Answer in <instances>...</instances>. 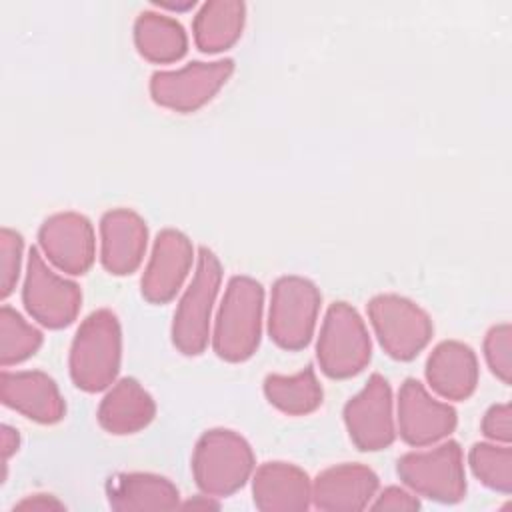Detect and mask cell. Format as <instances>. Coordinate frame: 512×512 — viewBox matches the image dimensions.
<instances>
[{"mask_svg":"<svg viewBox=\"0 0 512 512\" xmlns=\"http://www.w3.org/2000/svg\"><path fill=\"white\" fill-rule=\"evenodd\" d=\"M0 398L4 406L38 424H56L66 412V404L56 382L40 370H4L0 376Z\"/></svg>","mask_w":512,"mask_h":512,"instance_id":"17","label":"cell"},{"mask_svg":"<svg viewBox=\"0 0 512 512\" xmlns=\"http://www.w3.org/2000/svg\"><path fill=\"white\" fill-rule=\"evenodd\" d=\"M156 4H158L160 8H168V10H180V12H182V10H188V8H192L196 2H194V0H188V2H184V4H178V2H176V4H174V2H156Z\"/></svg>","mask_w":512,"mask_h":512,"instance_id":"33","label":"cell"},{"mask_svg":"<svg viewBox=\"0 0 512 512\" xmlns=\"http://www.w3.org/2000/svg\"><path fill=\"white\" fill-rule=\"evenodd\" d=\"M468 462L484 486L502 494L512 492V450L508 444L478 442L470 448Z\"/></svg>","mask_w":512,"mask_h":512,"instance_id":"26","label":"cell"},{"mask_svg":"<svg viewBox=\"0 0 512 512\" xmlns=\"http://www.w3.org/2000/svg\"><path fill=\"white\" fill-rule=\"evenodd\" d=\"M192 242L186 234L174 228L158 232L150 260L140 280L142 296L152 304L170 302L192 268Z\"/></svg>","mask_w":512,"mask_h":512,"instance_id":"14","label":"cell"},{"mask_svg":"<svg viewBox=\"0 0 512 512\" xmlns=\"http://www.w3.org/2000/svg\"><path fill=\"white\" fill-rule=\"evenodd\" d=\"M96 416L108 434L126 436L144 430L154 420L156 404L138 380L120 378L102 398Z\"/></svg>","mask_w":512,"mask_h":512,"instance_id":"20","label":"cell"},{"mask_svg":"<svg viewBox=\"0 0 512 512\" xmlns=\"http://www.w3.org/2000/svg\"><path fill=\"white\" fill-rule=\"evenodd\" d=\"M482 434L494 442L508 444L512 438L510 404H494L482 418Z\"/></svg>","mask_w":512,"mask_h":512,"instance_id":"29","label":"cell"},{"mask_svg":"<svg viewBox=\"0 0 512 512\" xmlns=\"http://www.w3.org/2000/svg\"><path fill=\"white\" fill-rule=\"evenodd\" d=\"M484 358L498 380L504 384L512 382V328L508 322L488 330L484 338Z\"/></svg>","mask_w":512,"mask_h":512,"instance_id":"27","label":"cell"},{"mask_svg":"<svg viewBox=\"0 0 512 512\" xmlns=\"http://www.w3.org/2000/svg\"><path fill=\"white\" fill-rule=\"evenodd\" d=\"M122 358V330L116 314L100 308L78 326L70 346V376L84 392L106 390L118 376Z\"/></svg>","mask_w":512,"mask_h":512,"instance_id":"1","label":"cell"},{"mask_svg":"<svg viewBox=\"0 0 512 512\" xmlns=\"http://www.w3.org/2000/svg\"><path fill=\"white\" fill-rule=\"evenodd\" d=\"M374 498L376 500L370 504V508L374 510H418L420 508L418 498L400 486H388Z\"/></svg>","mask_w":512,"mask_h":512,"instance_id":"30","label":"cell"},{"mask_svg":"<svg viewBox=\"0 0 512 512\" xmlns=\"http://www.w3.org/2000/svg\"><path fill=\"white\" fill-rule=\"evenodd\" d=\"M24 240L10 228L0 230V298L6 300L18 282Z\"/></svg>","mask_w":512,"mask_h":512,"instance_id":"28","label":"cell"},{"mask_svg":"<svg viewBox=\"0 0 512 512\" xmlns=\"http://www.w3.org/2000/svg\"><path fill=\"white\" fill-rule=\"evenodd\" d=\"M344 424L358 450L376 452L394 442L392 390L382 374H372L366 386L346 402Z\"/></svg>","mask_w":512,"mask_h":512,"instance_id":"11","label":"cell"},{"mask_svg":"<svg viewBox=\"0 0 512 512\" xmlns=\"http://www.w3.org/2000/svg\"><path fill=\"white\" fill-rule=\"evenodd\" d=\"M366 310L380 346L394 360L416 358L432 338L430 316L404 296L378 294L368 302Z\"/></svg>","mask_w":512,"mask_h":512,"instance_id":"7","label":"cell"},{"mask_svg":"<svg viewBox=\"0 0 512 512\" xmlns=\"http://www.w3.org/2000/svg\"><path fill=\"white\" fill-rule=\"evenodd\" d=\"M148 244V228L130 208L108 210L100 220V262L106 272L126 276L142 264Z\"/></svg>","mask_w":512,"mask_h":512,"instance_id":"15","label":"cell"},{"mask_svg":"<svg viewBox=\"0 0 512 512\" xmlns=\"http://www.w3.org/2000/svg\"><path fill=\"white\" fill-rule=\"evenodd\" d=\"M320 290L302 276H282L274 282L268 310V334L284 350L310 344L320 310Z\"/></svg>","mask_w":512,"mask_h":512,"instance_id":"6","label":"cell"},{"mask_svg":"<svg viewBox=\"0 0 512 512\" xmlns=\"http://www.w3.org/2000/svg\"><path fill=\"white\" fill-rule=\"evenodd\" d=\"M246 4L240 0L204 2L192 22L194 42L206 54L228 50L242 36Z\"/></svg>","mask_w":512,"mask_h":512,"instance_id":"22","label":"cell"},{"mask_svg":"<svg viewBox=\"0 0 512 512\" xmlns=\"http://www.w3.org/2000/svg\"><path fill=\"white\" fill-rule=\"evenodd\" d=\"M252 498L262 512H302L312 502V482L294 464L266 462L254 472Z\"/></svg>","mask_w":512,"mask_h":512,"instance_id":"18","label":"cell"},{"mask_svg":"<svg viewBox=\"0 0 512 512\" xmlns=\"http://www.w3.org/2000/svg\"><path fill=\"white\" fill-rule=\"evenodd\" d=\"M42 346V332L28 324L14 308H0V364L12 366L28 360Z\"/></svg>","mask_w":512,"mask_h":512,"instance_id":"25","label":"cell"},{"mask_svg":"<svg viewBox=\"0 0 512 512\" xmlns=\"http://www.w3.org/2000/svg\"><path fill=\"white\" fill-rule=\"evenodd\" d=\"M264 394L274 408L288 416L310 414L320 408L324 398L312 366H306L302 372L292 376L268 374L264 380Z\"/></svg>","mask_w":512,"mask_h":512,"instance_id":"24","label":"cell"},{"mask_svg":"<svg viewBox=\"0 0 512 512\" xmlns=\"http://www.w3.org/2000/svg\"><path fill=\"white\" fill-rule=\"evenodd\" d=\"M134 44L148 62L170 64L186 54L188 36L178 20L146 10L134 22Z\"/></svg>","mask_w":512,"mask_h":512,"instance_id":"23","label":"cell"},{"mask_svg":"<svg viewBox=\"0 0 512 512\" xmlns=\"http://www.w3.org/2000/svg\"><path fill=\"white\" fill-rule=\"evenodd\" d=\"M38 242L44 256L66 274H86L94 264V228L84 214L58 212L48 216L38 230Z\"/></svg>","mask_w":512,"mask_h":512,"instance_id":"13","label":"cell"},{"mask_svg":"<svg viewBox=\"0 0 512 512\" xmlns=\"http://www.w3.org/2000/svg\"><path fill=\"white\" fill-rule=\"evenodd\" d=\"M22 302L34 320L46 328L58 330L76 320L82 304V292L76 282L56 274L46 264L38 248H30Z\"/></svg>","mask_w":512,"mask_h":512,"instance_id":"10","label":"cell"},{"mask_svg":"<svg viewBox=\"0 0 512 512\" xmlns=\"http://www.w3.org/2000/svg\"><path fill=\"white\" fill-rule=\"evenodd\" d=\"M222 282V264L212 250L200 246L196 272L190 286L182 294L174 320L172 344L186 356H198L206 350L210 338V318L214 300Z\"/></svg>","mask_w":512,"mask_h":512,"instance_id":"4","label":"cell"},{"mask_svg":"<svg viewBox=\"0 0 512 512\" xmlns=\"http://www.w3.org/2000/svg\"><path fill=\"white\" fill-rule=\"evenodd\" d=\"M14 510H28V512H50V510H64V504L50 494H34L20 500Z\"/></svg>","mask_w":512,"mask_h":512,"instance_id":"31","label":"cell"},{"mask_svg":"<svg viewBox=\"0 0 512 512\" xmlns=\"http://www.w3.org/2000/svg\"><path fill=\"white\" fill-rule=\"evenodd\" d=\"M396 472L410 490L442 504L460 502L466 494L462 448L454 440L400 456Z\"/></svg>","mask_w":512,"mask_h":512,"instance_id":"8","label":"cell"},{"mask_svg":"<svg viewBox=\"0 0 512 512\" xmlns=\"http://www.w3.org/2000/svg\"><path fill=\"white\" fill-rule=\"evenodd\" d=\"M18 446H20L18 430H14L12 426L4 424V426H2V458H4V464L8 462V458H10L12 454L18 452Z\"/></svg>","mask_w":512,"mask_h":512,"instance_id":"32","label":"cell"},{"mask_svg":"<svg viewBox=\"0 0 512 512\" xmlns=\"http://www.w3.org/2000/svg\"><path fill=\"white\" fill-rule=\"evenodd\" d=\"M372 356V342L360 314L346 302H334L324 316L316 342L320 370L334 380L362 372Z\"/></svg>","mask_w":512,"mask_h":512,"instance_id":"5","label":"cell"},{"mask_svg":"<svg viewBox=\"0 0 512 512\" xmlns=\"http://www.w3.org/2000/svg\"><path fill=\"white\" fill-rule=\"evenodd\" d=\"M478 360L474 350L458 340L440 342L426 360L428 386L446 400H466L478 384Z\"/></svg>","mask_w":512,"mask_h":512,"instance_id":"19","label":"cell"},{"mask_svg":"<svg viewBox=\"0 0 512 512\" xmlns=\"http://www.w3.org/2000/svg\"><path fill=\"white\" fill-rule=\"evenodd\" d=\"M106 494L118 512L172 510L180 504L178 488L168 478L150 472L116 474L108 480Z\"/></svg>","mask_w":512,"mask_h":512,"instance_id":"21","label":"cell"},{"mask_svg":"<svg viewBox=\"0 0 512 512\" xmlns=\"http://www.w3.org/2000/svg\"><path fill=\"white\" fill-rule=\"evenodd\" d=\"M378 476L364 464H336L312 482V502L326 512H358L378 492Z\"/></svg>","mask_w":512,"mask_h":512,"instance_id":"16","label":"cell"},{"mask_svg":"<svg viewBox=\"0 0 512 512\" xmlns=\"http://www.w3.org/2000/svg\"><path fill=\"white\" fill-rule=\"evenodd\" d=\"M234 72V60L190 62L178 70H160L150 78L152 100L168 110L188 114L208 104Z\"/></svg>","mask_w":512,"mask_h":512,"instance_id":"9","label":"cell"},{"mask_svg":"<svg viewBox=\"0 0 512 512\" xmlns=\"http://www.w3.org/2000/svg\"><path fill=\"white\" fill-rule=\"evenodd\" d=\"M254 472V452L234 430L212 428L204 432L192 454L196 486L210 496H230Z\"/></svg>","mask_w":512,"mask_h":512,"instance_id":"3","label":"cell"},{"mask_svg":"<svg viewBox=\"0 0 512 512\" xmlns=\"http://www.w3.org/2000/svg\"><path fill=\"white\" fill-rule=\"evenodd\" d=\"M456 410L432 398L428 390L416 380L408 378L398 392V432L400 438L410 446H430L456 428Z\"/></svg>","mask_w":512,"mask_h":512,"instance_id":"12","label":"cell"},{"mask_svg":"<svg viewBox=\"0 0 512 512\" xmlns=\"http://www.w3.org/2000/svg\"><path fill=\"white\" fill-rule=\"evenodd\" d=\"M264 288L250 276H232L224 290L212 334L218 358L226 362L248 360L262 336Z\"/></svg>","mask_w":512,"mask_h":512,"instance_id":"2","label":"cell"}]
</instances>
